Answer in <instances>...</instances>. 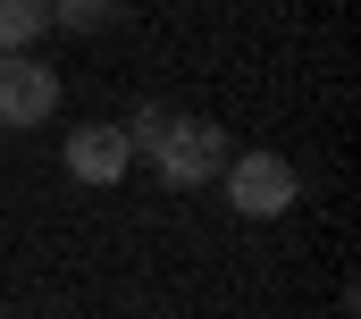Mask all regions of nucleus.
Wrapping results in <instances>:
<instances>
[{
  "instance_id": "nucleus-3",
  "label": "nucleus",
  "mask_w": 361,
  "mask_h": 319,
  "mask_svg": "<svg viewBox=\"0 0 361 319\" xmlns=\"http://www.w3.org/2000/svg\"><path fill=\"white\" fill-rule=\"evenodd\" d=\"M59 109V68L34 51H0V126H42Z\"/></svg>"
},
{
  "instance_id": "nucleus-2",
  "label": "nucleus",
  "mask_w": 361,
  "mask_h": 319,
  "mask_svg": "<svg viewBox=\"0 0 361 319\" xmlns=\"http://www.w3.org/2000/svg\"><path fill=\"white\" fill-rule=\"evenodd\" d=\"M219 185H227L235 219H286V210L302 202V176H294V160H286V152H244V160H227Z\"/></svg>"
},
{
  "instance_id": "nucleus-5",
  "label": "nucleus",
  "mask_w": 361,
  "mask_h": 319,
  "mask_svg": "<svg viewBox=\"0 0 361 319\" xmlns=\"http://www.w3.org/2000/svg\"><path fill=\"white\" fill-rule=\"evenodd\" d=\"M42 25H51V8H42V0H0V51H34V42H42Z\"/></svg>"
},
{
  "instance_id": "nucleus-6",
  "label": "nucleus",
  "mask_w": 361,
  "mask_h": 319,
  "mask_svg": "<svg viewBox=\"0 0 361 319\" xmlns=\"http://www.w3.org/2000/svg\"><path fill=\"white\" fill-rule=\"evenodd\" d=\"M42 8H51L59 34H101V25H118V0H42Z\"/></svg>"
},
{
  "instance_id": "nucleus-1",
  "label": "nucleus",
  "mask_w": 361,
  "mask_h": 319,
  "mask_svg": "<svg viewBox=\"0 0 361 319\" xmlns=\"http://www.w3.org/2000/svg\"><path fill=\"white\" fill-rule=\"evenodd\" d=\"M126 143L160 168V185H219V168H227V135L210 126V118H185V109H160V101H143L135 109V126H126Z\"/></svg>"
},
{
  "instance_id": "nucleus-4",
  "label": "nucleus",
  "mask_w": 361,
  "mask_h": 319,
  "mask_svg": "<svg viewBox=\"0 0 361 319\" xmlns=\"http://www.w3.org/2000/svg\"><path fill=\"white\" fill-rule=\"evenodd\" d=\"M68 176L76 185H118L126 168H135V143H126V126H109V118H92V126H76L68 135Z\"/></svg>"
}]
</instances>
